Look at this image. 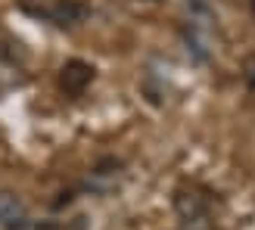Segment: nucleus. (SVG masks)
Returning a JSON list of instances; mask_svg holds the SVG:
<instances>
[{
    "label": "nucleus",
    "instance_id": "nucleus-4",
    "mask_svg": "<svg viewBox=\"0 0 255 230\" xmlns=\"http://www.w3.org/2000/svg\"><path fill=\"white\" fill-rule=\"evenodd\" d=\"M50 16H53L56 22H72V19H84V6H75V3H59V6H53L50 9Z\"/></svg>",
    "mask_w": 255,
    "mask_h": 230
},
{
    "label": "nucleus",
    "instance_id": "nucleus-5",
    "mask_svg": "<svg viewBox=\"0 0 255 230\" xmlns=\"http://www.w3.org/2000/svg\"><path fill=\"white\" fill-rule=\"evenodd\" d=\"M252 6H255V0H252Z\"/></svg>",
    "mask_w": 255,
    "mask_h": 230
},
{
    "label": "nucleus",
    "instance_id": "nucleus-2",
    "mask_svg": "<svg viewBox=\"0 0 255 230\" xmlns=\"http://www.w3.org/2000/svg\"><path fill=\"white\" fill-rule=\"evenodd\" d=\"M28 221V209H25V202L19 193H12V190H0V224L16 230Z\"/></svg>",
    "mask_w": 255,
    "mask_h": 230
},
{
    "label": "nucleus",
    "instance_id": "nucleus-1",
    "mask_svg": "<svg viewBox=\"0 0 255 230\" xmlns=\"http://www.w3.org/2000/svg\"><path fill=\"white\" fill-rule=\"evenodd\" d=\"M174 215L181 218V224L187 230H212L209 202L196 190H177L174 193Z\"/></svg>",
    "mask_w": 255,
    "mask_h": 230
},
{
    "label": "nucleus",
    "instance_id": "nucleus-3",
    "mask_svg": "<svg viewBox=\"0 0 255 230\" xmlns=\"http://www.w3.org/2000/svg\"><path fill=\"white\" fill-rule=\"evenodd\" d=\"M91 81H94V69L87 66L84 59H69L59 72V84L66 87L69 94H81Z\"/></svg>",
    "mask_w": 255,
    "mask_h": 230
}]
</instances>
